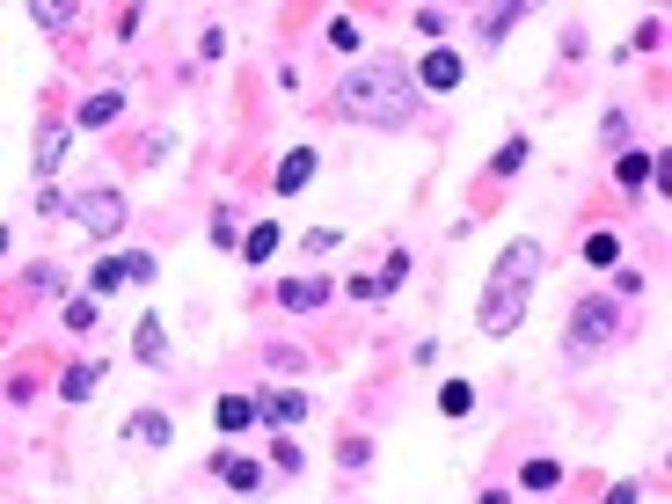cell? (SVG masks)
<instances>
[{
	"label": "cell",
	"instance_id": "6da1fadb",
	"mask_svg": "<svg viewBox=\"0 0 672 504\" xmlns=\"http://www.w3.org/2000/svg\"><path fill=\"white\" fill-rule=\"evenodd\" d=\"M336 110L351 124H373V132H403V124L417 118V81H409L403 59H365V67L344 73Z\"/></svg>",
	"mask_w": 672,
	"mask_h": 504
},
{
	"label": "cell",
	"instance_id": "7a4b0ae2",
	"mask_svg": "<svg viewBox=\"0 0 672 504\" xmlns=\"http://www.w3.org/2000/svg\"><path fill=\"white\" fill-rule=\"evenodd\" d=\"M533 278H541V241H512V249L497 256V271H490L482 308H476L482 336H512L519 329V314H527V300H533Z\"/></svg>",
	"mask_w": 672,
	"mask_h": 504
},
{
	"label": "cell",
	"instance_id": "3957f363",
	"mask_svg": "<svg viewBox=\"0 0 672 504\" xmlns=\"http://www.w3.org/2000/svg\"><path fill=\"white\" fill-rule=\"evenodd\" d=\"M614 329H622L614 300L592 292V300H577V308H571V336H563V351H571V359H600L607 344H614Z\"/></svg>",
	"mask_w": 672,
	"mask_h": 504
},
{
	"label": "cell",
	"instance_id": "277c9868",
	"mask_svg": "<svg viewBox=\"0 0 672 504\" xmlns=\"http://www.w3.org/2000/svg\"><path fill=\"white\" fill-rule=\"evenodd\" d=\"M73 219H81L96 241H110L132 213H124V191H81V197H73Z\"/></svg>",
	"mask_w": 672,
	"mask_h": 504
},
{
	"label": "cell",
	"instance_id": "5b68a950",
	"mask_svg": "<svg viewBox=\"0 0 672 504\" xmlns=\"http://www.w3.org/2000/svg\"><path fill=\"white\" fill-rule=\"evenodd\" d=\"M256 417H264L271 432H292V424L308 417V395H300V387H264V395H256Z\"/></svg>",
	"mask_w": 672,
	"mask_h": 504
},
{
	"label": "cell",
	"instance_id": "8992f818",
	"mask_svg": "<svg viewBox=\"0 0 672 504\" xmlns=\"http://www.w3.org/2000/svg\"><path fill=\"white\" fill-rule=\"evenodd\" d=\"M124 446H176V424L161 409H140V417H124Z\"/></svg>",
	"mask_w": 672,
	"mask_h": 504
},
{
	"label": "cell",
	"instance_id": "52a82bcc",
	"mask_svg": "<svg viewBox=\"0 0 672 504\" xmlns=\"http://www.w3.org/2000/svg\"><path fill=\"white\" fill-rule=\"evenodd\" d=\"M417 88H439V96H446V88H460V51H424V67H417Z\"/></svg>",
	"mask_w": 672,
	"mask_h": 504
},
{
	"label": "cell",
	"instance_id": "ba28073f",
	"mask_svg": "<svg viewBox=\"0 0 672 504\" xmlns=\"http://www.w3.org/2000/svg\"><path fill=\"white\" fill-rule=\"evenodd\" d=\"M322 300H329V278H286V286H278V308L286 314H308V308H322Z\"/></svg>",
	"mask_w": 672,
	"mask_h": 504
},
{
	"label": "cell",
	"instance_id": "9c48e42d",
	"mask_svg": "<svg viewBox=\"0 0 672 504\" xmlns=\"http://www.w3.org/2000/svg\"><path fill=\"white\" fill-rule=\"evenodd\" d=\"M73 154V124H45V132H37V154H29V161H37V176H51V168L67 161Z\"/></svg>",
	"mask_w": 672,
	"mask_h": 504
},
{
	"label": "cell",
	"instance_id": "30bf717a",
	"mask_svg": "<svg viewBox=\"0 0 672 504\" xmlns=\"http://www.w3.org/2000/svg\"><path fill=\"white\" fill-rule=\"evenodd\" d=\"M132 351H140L146 365H168V322H161V314H140V336H132Z\"/></svg>",
	"mask_w": 672,
	"mask_h": 504
},
{
	"label": "cell",
	"instance_id": "8fae6325",
	"mask_svg": "<svg viewBox=\"0 0 672 504\" xmlns=\"http://www.w3.org/2000/svg\"><path fill=\"white\" fill-rule=\"evenodd\" d=\"M622 191H644V183H658V154H644V146H622Z\"/></svg>",
	"mask_w": 672,
	"mask_h": 504
},
{
	"label": "cell",
	"instance_id": "7c38bea8",
	"mask_svg": "<svg viewBox=\"0 0 672 504\" xmlns=\"http://www.w3.org/2000/svg\"><path fill=\"white\" fill-rule=\"evenodd\" d=\"M213 424H219L227 439L249 432V424H256V403H249V395H219V403H213Z\"/></svg>",
	"mask_w": 672,
	"mask_h": 504
},
{
	"label": "cell",
	"instance_id": "4fadbf2b",
	"mask_svg": "<svg viewBox=\"0 0 672 504\" xmlns=\"http://www.w3.org/2000/svg\"><path fill=\"white\" fill-rule=\"evenodd\" d=\"M96 381H103V359H81V365H67V373H59V395H67V403H88V395H96Z\"/></svg>",
	"mask_w": 672,
	"mask_h": 504
},
{
	"label": "cell",
	"instance_id": "5bb4252c",
	"mask_svg": "<svg viewBox=\"0 0 672 504\" xmlns=\"http://www.w3.org/2000/svg\"><path fill=\"white\" fill-rule=\"evenodd\" d=\"M118 110H124V88H96V96L81 103V124L103 132V124H118Z\"/></svg>",
	"mask_w": 672,
	"mask_h": 504
},
{
	"label": "cell",
	"instance_id": "9a60e30c",
	"mask_svg": "<svg viewBox=\"0 0 672 504\" xmlns=\"http://www.w3.org/2000/svg\"><path fill=\"white\" fill-rule=\"evenodd\" d=\"M519 23H527V8H490V15H476V37L482 45H504Z\"/></svg>",
	"mask_w": 672,
	"mask_h": 504
},
{
	"label": "cell",
	"instance_id": "2e32d148",
	"mask_svg": "<svg viewBox=\"0 0 672 504\" xmlns=\"http://www.w3.org/2000/svg\"><path fill=\"white\" fill-rule=\"evenodd\" d=\"M308 176H314V154H308V146H292L286 161H278V176H271V183L292 197V191H308Z\"/></svg>",
	"mask_w": 672,
	"mask_h": 504
},
{
	"label": "cell",
	"instance_id": "e0dca14e",
	"mask_svg": "<svg viewBox=\"0 0 672 504\" xmlns=\"http://www.w3.org/2000/svg\"><path fill=\"white\" fill-rule=\"evenodd\" d=\"M213 476L235 482V490H256V482H264V468H256V460H241V454H213Z\"/></svg>",
	"mask_w": 672,
	"mask_h": 504
},
{
	"label": "cell",
	"instance_id": "ac0fdd59",
	"mask_svg": "<svg viewBox=\"0 0 672 504\" xmlns=\"http://www.w3.org/2000/svg\"><path fill=\"white\" fill-rule=\"evenodd\" d=\"M241 256H249V264H271V256H278V227H249V241H241Z\"/></svg>",
	"mask_w": 672,
	"mask_h": 504
},
{
	"label": "cell",
	"instance_id": "d6986e66",
	"mask_svg": "<svg viewBox=\"0 0 672 504\" xmlns=\"http://www.w3.org/2000/svg\"><path fill=\"white\" fill-rule=\"evenodd\" d=\"M527 154H533L527 140H504L497 154H490V176H519V168H527Z\"/></svg>",
	"mask_w": 672,
	"mask_h": 504
},
{
	"label": "cell",
	"instance_id": "ffe728a7",
	"mask_svg": "<svg viewBox=\"0 0 672 504\" xmlns=\"http://www.w3.org/2000/svg\"><path fill=\"white\" fill-rule=\"evenodd\" d=\"M118 286H132V278H124V256H103V264L88 271V292H118Z\"/></svg>",
	"mask_w": 672,
	"mask_h": 504
},
{
	"label": "cell",
	"instance_id": "44dd1931",
	"mask_svg": "<svg viewBox=\"0 0 672 504\" xmlns=\"http://www.w3.org/2000/svg\"><path fill=\"white\" fill-rule=\"evenodd\" d=\"M336 468H344V476H365V468H373V446H365V439H344V446H336Z\"/></svg>",
	"mask_w": 672,
	"mask_h": 504
},
{
	"label": "cell",
	"instance_id": "7402d4cb",
	"mask_svg": "<svg viewBox=\"0 0 672 504\" xmlns=\"http://www.w3.org/2000/svg\"><path fill=\"white\" fill-rule=\"evenodd\" d=\"M271 468H278V476H300V468H308V454L292 446V432H278V446H271Z\"/></svg>",
	"mask_w": 672,
	"mask_h": 504
},
{
	"label": "cell",
	"instance_id": "603a6c76",
	"mask_svg": "<svg viewBox=\"0 0 672 504\" xmlns=\"http://www.w3.org/2000/svg\"><path fill=\"white\" fill-rule=\"evenodd\" d=\"M403 278H409V256H403V249H395V256H387V264L373 271V300H381V292H395V286H403Z\"/></svg>",
	"mask_w": 672,
	"mask_h": 504
},
{
	"label": "cell",
	"instance_id": "cb8c5ba5",
	"mask_svg": "<svg viewBox=\"0 0 672 504\" xmlns=\"http://www.w3.org/2000/svg\"><path fill=\"white\" fill-rule=\"evenodd\" d=\"M29 23H37V29H67L73 8H67V0H37V8H29Z\"/></svg>",
	"mask_w": 672,
	"mask_h": 504
},
{
	"label": "cell",
	"instance_id": "d4e9b609",
	"mask_svg": "<svg viewBox=\"0 0 672 504\" xmlns=\"http://www.w3.org/2000/svg\"><path fill=\"white\" fill-rule=\"evenodd\" d=\"M439 409H446V417H468V409H476V387H468V381L439 387Z\"/></svg>",
	"mask_w": 672,
	"mask_h": 504
},
{
	"label": "cell",
	"instance_id": "484cf974",
	"mask_svg": "<svg viewBox=\"0 0 672 504\" xmlns=\"http://www.w3.org/2000/svg\"><path fill=\"white\" fill-rule=\"evenodd\" d=\"M519 482H527V490H555L563 468H555V460H527V476H519Z\"/></svg>",
	"mask_w": 672,
	"mask_h": 504
},
{
	"label": "cell",
	"instance_id": "4316f807",
	"mask_svg": "<svg viewBox=\"0 0 672 504\" xmlns=\"http://www.w3.org/2000/svg\"><path fill=\"white\" fill-rule=\"evenodd\" d=\"M585 256H592V264H622V241H614V235H592V241H585Z\"/></svg>",
	"mask_w": 672,
	"mask_h": 504
},
{
	"label": "cell",
	"instance_id": "83f0119b",
	"mask_svg": "<svg viewBox=\"0 0 672 504\" xmlns=\"http://www.w3.org/2000/svg\"><path fill=\"white\" fill-rule=\"evenodd\" d=\"M329 45H336V51H359V23H351V15H336V23H329Z\"/></svg>",
	"mask_w": 672,
	"mask_h": 504
},
{
	"label": "cell",
	"instance_id": "f1b7e54d",
	"mask_svg": "<svg viewBox=\"0 0 672 504\" xmlns=\"http://www.w3.org/2000/svg\"><path fill=\"white\" fill-rule=\"evenodd\" d=\"M67 329H96V300H67Z\"/></svg>",
	"mask_w": 672,
	"mask_h": 504
},
{
	"label": "cell",
	"instance_id": "f546056e",
	"mask_svg": "<svg viewBox=\"0 0 672 504\" xmlns=\"http://www.w3.org/2000/svg\"><path fill=\"white\" fill-rule=\"evenodd\" d=\"M658 45H665V23H658V15H650V23L636 29V45H628V51H658Z\"/></svg>",
	"mask_w": 672,
	"mask_h": 504
},
{
	"label": "cell",
	"instance_id": "4dcf8cb0",
	"mask_svg": "<svg viewBox=\"0 0 672 504\" xmlns=\"http://www.w3.org/2000/svg\"><path fill=\"white\" fill-rule=\"evenodd\" d=\"M29 286H37V292H67V271H59V264H37V278H29Z\"/></svg>",
	"mask_w": 672,
	"mask_h": 504
},
{
	"label": "cell",
	"instance_id": "1f68e13d",
	"mask_svg": "<svg viewBox=\"0 0 672 504\" xmlns=\"http://www.w3.org/2000/svg\"><path fill=\"white\" fill-rule=\"evenodd\" d=\"M600 140H607V146H628V118H622V110H607V124H600Z\"/></svg>",
	"mask_w": 672,
	"mask_h": 504
},
{
	"label": "cell",
	"instance_id": "d6a6232c",
	"mask_svg": "<svg viewBox=\"0 0 672 504\" xmlns=\"http://www.w3.org/2000/svg\"><path fill=\"white\" fill-rule=\"evenodd\" d=\"M607 504H644V490H636V482H614V490H607Z\"/></svg>",
	"mask_w": 672,
	"mask_h": 504
},
{
	"label": "cell",
	"instance_id": "836d02e7",
	"mask_svg": "<svg viewBox=\"0 0 672 504\" xmlns=\"http://www.w3.org/2000/svg\"><path fill=\"white\" fill-rule=\"evenodd\" d=\"M476 504H512V497H504V490H482V497Z\"/></svg>",
	"mask_w": 672,
	"mask_h": 504
},
{
	"label": "cell",
	"instance_id": "e575fe53",
	"mask_svg": "<svg viewBox=\"0 0 672 504\" xmlns=\"http://www.w3.org/2000/svg\"><path fill=\"white\" fill-rule=\"evenodd\" d=\"M0 256H8V235H0Z\"/></svg>",
	"mask_w": 672,
	"mask_h": 504
}]
</instances>
